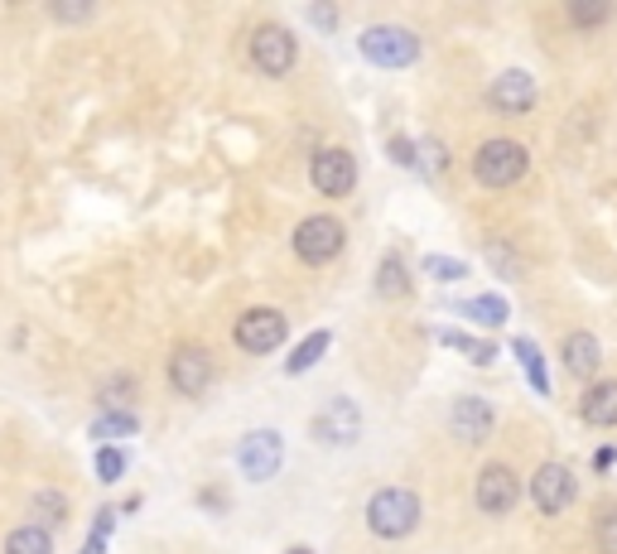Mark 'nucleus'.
Instances as JSON below:
<instances>
[{
    "instance_id": "19",
    "label": "nucleus",
    "mask_w": 617,
    "mask_h": 554,
    "mask_svg": "<svg viewBox=\"0 0 617 554\" xmlns=\"http://www.w3.org/2000/svg\"><path fill=\"white\" fill-rule=\"evenodd\" d=\"M377 289H381L386 299H405L410 295V275H405L401 256H381V265H377Z\"/></svg>"
},
{
    "instance_id": "33",
    "label": "nucleus",
    "mask_w": 617,
    "mask_h": 554,
    "mask_svg": "<svg viewBox=\"0 0 617 554\" xmlns=\"http://www.w3.org/2000/svg\"><path fill=\"white\" fill-rule=\"evenodd\" d=\"M468 361H478V367H492V361H498V353H492V343H473Z\"/></svg>"
},
{
    "instance_id": "25",
    "label": "nucleus",
    "mask_w": 617,
    "mask_h": 554,
    "mask_svg": "<svg viewBox=\"0 0 617 554\" xmlns=\"http://www.w3.org/2000/svg\"><path fill=\"white\" fill-rule=\"evenodd\" d=\"M420 270L434 275V280H444V285H454V280H464V275H468V265L454 261V256H425V265H420Z\"/></svg>"
},
{
    "instance_id": "3",
    "label": "nucleus",
    "mask_w": 617,
    "mask_h": 554,
    "mask_svg": "<svg viewBox=\"0 0 617 554\" xmlns=\"http://www.w3.org/2000/svg\"><path fill=\"white\" fill-rule=\"evenodd\" d=\"M357 44H362V58L377 68H410L420 58V39L405 24H372V30H362Z\"/></svg>"
},
{
    "instance_id": "14",
    "label": "nucleus",
    "mask_w": 617,
    "mask_h": 554,
    "mask_svg": "<svg viewBox=\"0 0 617 554\" xmlns=\"http://www.w3.org/2000/svg\"><path fill=\"white\" fill-rule=\"evenodd\" d=\"M454 434L464 443H482L492 434V425H498V415H492V405L488 401H478V395H458L454 401Z\"/></svg>"
},
{
    "instance_id": "30",
    "label": "nucleus",
    "mask_w": 617,
    "mask_h": 554,
    "mask_svg": "<svg viewBox=\"0 0 617 554\" xmlns=\"http://www.w3.org/2000/svg\"><path fill=\"white\" fill-rule=\"evenodd\" d=\"M391 160H396V164H405V169H410V164H415V140H405V136H396V140H391Z\"/></svg>"
},
{
    "instance_id": "28",
    "label": "nucleus",
    "mask_w": 617,
    "mask_h": 554,
    "mask_svg": "<svg viewBox=\"0 0 617 554\" xmlns=\"http://www.w3.org/2000/svg\"><path fill=\"white\" fill-rule=\"evenodd\" d=\"M130 391H136V385H130V377H116V381H106V385H102V401H106V405H121Z\"/></svg>"
},
{
    "instance_id": "5",
    "label": "nucleus",
    "mask_w": 617,
    "mask_h": 554,
    "mask_svg": "<svg viewBox=\"0 0 617 554\" xmlns=\"http://www.w3.org/2000/svg\"><path fill=\"white\" fill-rule=\"evenodd\" d=\"M285 333H289V323H285L281 309H247L237 319V347L251 357L275 353V347L285 343Z\"/></svg>"
},
{
    "instance_id": "23",
    "label": "nucleus",
    "mask_w": 617,
    "mask_h": 554,
    "mask_svg": "<svg viewBox=\"0 0 617 554\" xmlns=\"http://www.w3.org/2000/svg\"><path fill=\"white\" fill-rule=\"evenodd\" d=\"M136 415L130 409H106L102 419L92 425V439H126V434H136Z\"/></svg>"
},
{
    "instance_id": "21",
    "label": "nucleus",
    "mask_w": 617,
    "mask_h": 554,
    "mask_svg": "<svg viewBox=\"0 0 617 554\" xmlns=\"http://www.w3.org/2000/svg\"><path fill=\"white\" fill-rule=\"evenodd\" d=\"M458 309H464V319L488 323V328H502L506 323V299H498V295H478V299H468V304H458Z\"/></svg>"
},
{
    "instance_id": "16",
    "label": "nucleus",
    "mask_w": 617,
    "mask_h": 554,
    "mask_svg": "<svg viewBox=\"0 0 617 554\" xmlns=\"http://www.w3.org/2000/svg\"><path fill=\"white\" fill-rule=\"evenodd\" d=\"M598 361H603V347H598L594 333H570L564 337V367H570L574 377H594Z\"/></svg>"
},
{
    "instance_id": "13",
    "label": "nucleus",
    "mask_w": 617,
    "mask_h": 554,
    "mask_svg": "<svg viewBox=\"0 0 617 554\" xmlns=\"http://www.w3.org/2000/svg\"><path fill=\"white\" fill-rule=\"evenodd\" d=\"M357 405L353 401H343V395H338V401H329L323 405V415L313 419V439H323V443H353L357 439Z\"/></svg>"
},
{
    "instance_id": "32",
    "label": "nucleus",
    "mask_w": 617,
    "mask_h": 554,
    "mask_svg": "<svg viewBox=\"0 0 617 554\" xmlns=\"http://www.w3.org/2000/svg\"><path fill=\"white\" fill-rule=\"evenodd\" d=\"M92 5H54V20H88Z\"/></svg>"
},
{
    "instance_id": "1",
    "label": "nucleus",
    "mask_w": 617,
    "mask_h": 554,
    "mask_svg": "<svg viewBox=\"0 0 617 554\" xmlns=\"http://www.w3.org/2000/svg\"><path fill=\"white\" fill-rule=\"evenodd\" d=\"M367 526L377 540H405L420 526V497L410 487H381L367 501Z\"/></svg>"
},
{
    "instance_id": "2",
    "label": "nucleus",
    "mask_w": 617,
    "mask_h": 554,
    "mask_svg": "<svg viewBox=\"0 0 617 554\" xmlns=\"http://www.w3.org/2000/svg\"><path fill=\"white\" fill-rule=\"evenodd\" d=\"M526 164H530V154H526V145H516V140H482L478 154H473V174H478L482 188H512V184H522Z\"/></svg>"
},
{
    "instance_id": "18",
    "label": "nucleus",
    "mask_w": 617,
    "mask_h": 554,
    "mask_svg": "<svg viewBox=\"0 0 617 554\" xmlns=\"http://www.w3.org/2000/svg\"><path fill=\"white\" fill-rule=\"evenodd\" d=\"M5 554H54V535L44 526H20L5 535Z\"/></svg>"
},
{
    "instance_id": "10",
    "label": "nucleus",
    "mask_w": 617,
    "mask_h": 554,
    "mask_svg": "<svg viewBox=\"0 0 617 554\" xmlns=\"http://www.w3.org/2000/svg\"><path fill=\"white\" fill-rule=\"evenodd\" d=\"M169 385L179 395H203L213 385V357L198 343L174 347V357H169Z\"/></svg>"
},
{
    "instance_id": "11",
    "label": "nucleus",
    "mask_w": 617,
    "mask_h": 554,
    "mask_svg": "<svg viewBox=\"0 0 617 554\" xmlns=\"http://www.w3.org/2000/svg\"><path fill=\"white\" fill-rule=\"evenodd\" d=\"M473 497H478V506L488 516H506L516 501H522V482H516V473L506 463H488L478 473V487H473Z\"/></svg>"
},
{
    "instance_id": "24",
    "label": "nucleus",
    "mask_w": 617,
    "mask_h": 554,
    "mask_svg": "<svg viewBox=\"0 0 617 554\" xmlns=\"http://www.w3.org/2000/svg\"><path fill=\"white\" fill-rule=\"evenodd\" d=\"M594 545L598 554H617V506H603L594 516Z\"/></svg>"
},
{
    "instance_id": "31",
    "label": "nucleus",
    "mask_w": 617,
    "mask_h": 554,
    "mask_svg": "<svg viewBox=\"0 0 617 554\" xmlns=\"http://www.w3.org/2000/svg\"><path fill=\"white\" fill-rule=\"evenodd\" d=\"M309 20L319 24V30H333V24H338V10H333V5H313V10H309Z\"/></svg>"
},
{
    "instance_id": "7",
    "label": "nucleus",
    "mask_w": 617,
    "mask_h": 554,
    "mask_svg": "<svg viewBox=\"0 0 617 554\" xmlns=\"http://www.w3.org/2000/svg\"><path fill=\"white\" fill-rule=\"evenodd\" d=\"M237 463H241V477H251V482L275 477V473H281V463H285V443H281V434H271V429L247 434V439L237 443Z\"/></svg>"
},
{
    "instance_id": "6",
    "label": "nucleus",
    "mask_w": 617,
    "mask_h": 554,
    "mask_svg": "<svg viewBox=\"0 0 617 554\" xmlns=\"http://www.w3.org/2000/svg\"><path fill=\"white\" fill-rule=\"evenodd\" d=\"M251 64H256L265 78H285L295 68V34L285 24H261L251 34Z\"/></svg>"
},
{
    "instance_id": "29",
    "label": "nucleus",
    "mask_w": 617,
    "mask_h": 554,
    "mask_svg": "<svg viewBox=\"0 0 617 554\" xmlns=\"http://www.w3.org/2000/svg\"><path fill=\"white\" fill-rule=\"evenodd\" d=\"M439 343H449L454 347V353H473V343H478V337H468V333H454V328H439Z\"/></svg>"
},
{
    "instance_id": "35",
    "label": "nucleus",
    "mask_w": 617,
    "mask_h": 554,
    "mask_svg": "<svg viewBox=\"0 0 617 554\" xmlns=\"http://www.w3.org/2000/svg\"><path fill=\"white\" fill-rule=\"evenodd\" d=\"M82 554H106V540H96V535H88V545H82Z\"/></svg>"
},
{
    "instance_id": "20",
    "label": "nucleus",
    "mask_w": 617,
    "mask_h": 554,
    "mask_svg": "<svg viewBox=\"0 0 617 554\" xmlns=\"http://www.w3.org/2000/svg\"><path fill=\"white\" fill-rule=\"evenodd\" d=\"M512 353L522 357V367H526L530 385H536V391L546 395V391H550V371H546V357L536 353V343H530V337H516V343H512Z\"/></svg>"
},
{
    "instance_id": "36",
    "label": "nucleus",
    "mask_w": 617,
    "mask_h": 554,
    "mask_svg": "<svg viewBox=\"0 0 617 554\" xmlns=\"http://www.w3.org/2000/svg\"><path fill=\"white\" fill-rule=\"evenodd\" d=\"M289 554H313V550H289Z\"/></svg>"
},
{
    "instance_id": "22",
    "label": "nucleus",
    "mask_w": 617,
    "mask_h": 554,
    "mask_svg": "<svg viewBox=\"0 0 617 554\" xmlns=\"http://www.w3.org/2000/svg\"><path fill=\"white\" fill-rule=\"evenodd\" d=\"M64 521H68V497L64 492H39V497H34V526L54 530Z\"/></svg>"
},
{
    "instance_id": "34",
    "label": "nucleus",
    "mask_w": 617,
    "mask_h": 554,
    "mask_svg": "<svg viewBox=\"0 0 617 554\" xmlns=\"http://www.w3.org/2000/svg\"><path fill=\"white\" fill-rule=\"evenodd\" d=\"M613 463H617V453H613V449H598V458H594V468H598V473H608Z\"/></svg>"
},
{
    "instance_id": "9",
    "label": "nucleus",
    "mask_w": 617,
    "mask_h": 554,
    "mask_svg": "<svg viewBox=\"0 0 617 554\" xmlns=\"http://www.w3.org/2000/svg\"><path fill=\"white\" fill-rule=\"evenodd\" d=\"M574 473L564 463H540L536 477H530V501H536V511L546 516H560L574 506Z\"/></svg>"
},
{
    "instance_id": "27",
    "label": "nucleus",
    "mask_w": 617,
    "mask_h": 554,
    "mask_svg": "<svg viewBox=\"0 0 617 554\" xmlns=\"http://www.w3.org/2000/svg\"><path fill=\"white\" fill-rule=\"evenodd\" d=\"M608 15H613V5H584V0H574V5H570L574 24H603Z\"/></svg>"
},
{
    "instance_id": "26",
    "label": "nucleus",
    "mask_w": 617,
    "mask_h": 554,
    "mask_svg": "<svg viewBox=\"0 0 617 554\" xmlns=\"http://www.w3.org/2000/svg\"><path fill=\"white\" fill-rule=\"evenodd\" d=\"M121 473H126V453H121V449H102V453H96V477L116 482Z\"/></svg>"
},
{
    "instance_id": "15",
    "label": "nucleus",
    "mask_w": 617,
    "mask_h": 554,
    "mask_svg": "<svg viewBox=\"0 0 617 554\" xmlns=\"http://www.w3.org/2000/svg\"><path fill=\"white\" fill-rule=\"evenodd\" d=\"M579 415H584V425H594V429H613L617 425V381L589 385L584 401H579Z\"/></svg>"
},
{
    "instance_id": "8",
    "label": "nucleus",
    "mask_w": 617,
    "mask_h": 554,
    "mask_svg": "<svg viewBox=\"0 0 617 554\" xmlns=\"http://www.w3.org/2000/svg\"><path fill=\"white\" fill-rule=\"evenodd\" d=\"M309 178H313V188H319L323 198H347L353 184H357V160L347 150H338V145H329V150L313 154Z\"/></svg>"
},
{
    "instance_id": "12",
    "label": "nucleus",
    "mask_w": 617,
    "mask_h": 554,
    "mask_svg": "<svg viewBox=\"0 0 617 554\" xmlns=\"http://www.w3.org/2000/svg\"><path fill=\"white\" fill-rule=\"evenodd\" d=\"M488 102L498 106L502 116H522V112H530V106H536V78H530L526 68H506L502 78H492Z\"/></svg>"
},
{
    "instance_id": "4",
    "label": "nucleus",
    "mask_w": 617,
    "mask_h": 554,
    "mask_svg": "<svg viewBox=\"0 0 617 554\" xmlns=\"http://www.w3.org/2000/svg\"><path fill=\"white\" fill-rule=\"evenodd\" d=\"M343 246H347V232H343L338 217H305V222L295 227V256L309 261V265L333 261Z\"/></svg>"
},
{
    "instance_id": "17",
    "label": "nucleus",
    "mask_w": 617,
    "mask_h": 554,
    "mask_svg": "<svg viewBox=\"0 0 617 554\" xmlns=\"http://www.w3.org/2000/svg\"><path fill=\"white\" fill-rule=\"evenodd\" d=\"M329 343H333V333H329V328H319V333H309V337H305V343H299V347H295V353H289V357H285V371H289V377H305V371L313 367V361H319L323 353H329Z\"/></svg>"
}]
</instances>
